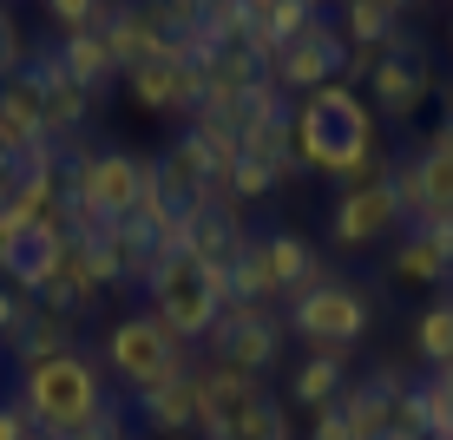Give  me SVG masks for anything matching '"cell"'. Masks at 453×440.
I'll list each match as a JSON object with an SVG mask.
<instances>
[{
  "label": "cell",
  "mask_w": 453,
  "mask_h": 440,
  "mask_svg": "<svg viewBox=\"0 0 453 440\" xmlns=\"http://www.w3.org/2000/svg\"><path fill=\"white\" fill-rule=\"evenodd\" d=\"M414 171H420V184H427L434 211H447V204H453V151H447L434 132H427V145L414 151Z\"/></svg>",
  "instance_id": "obj_28"
},
{
  "label": "cell",
  "mask_w": 453,
  "mask_h": 440,
  "mask_svg": "<svg viewBox=\"0 0 453 440\" xmlns=\"http://www.w3.org/2000/svg\"><path fill=\"white\" fill-rule=\"evenodd\" d=\"M388 184H395V204H401V224H427L434 217V197H427V184H420V171H414V151H401V158H388Z\"/></svg>",
  "instance_id": "obj_27"
},
{
  "label": "cell",
  "mask_w": 453,
  "mask_h": 440,
  "mask_svg": "<svg viewBox=\"0 0 453 440\" xmlns=\"http://www.w3.org/2000/svg\"><path fill=\"white\" fill-rule=\"evenodd\" d=\"M73 440H125V401L112 395V401H105V407H99V414H92V421H86V428H80V434H73Z\"/></svg>",
  "instance_id": "obj_32"
},
{
  "label": "cell",
  "mask_w": 453,
  "mask_h": 440,
  "mask_svg": "<svg viewBox=\"0 0 453 440\" xmlns=\"http://www.w3.org/2000/svg\"><path fill=\"white\" fill-rule=\"evenodd\" d=\"M401 395H408V374H401L395 361H374L362 382L342 388V401H335V407H342V421H349V434H355V440H381L388 428H395Z\"/></svg>",
  "instance_id": "obj_12"
},
{
  "label": "cell",
  "mask_w": 453,
  "mask_h": 440,
  "mask_svg": "<svg viewBox=\"0 0 453 440\" xmlns=\"http://www.w3.org/2000/svg\"><path fill=\"white\" fill-rule=\"evenodd\" d=\"M34 66H40V92H46V138H53V145H80L86 112H92V92L73 86V73L53 59V46L34 53Z\"/></svg>",
  "instance_id": "obj_15"
},
{
  "label": "cell",
  "mask_w": 453,
  "mask_h": 440,
  "mask_svg": "<svg viewBox=\"0 0 453 440\" xmlns=\"http://www.w3.org/2000/svg\"><path fill=\"white\" fill-rule=\"evenodd\" d=\"M20 316H27V296L0 282V342H13V328H20Z\"/></svg>",
  "instance_id": "obj_35"
},
{
  "label": "cell",
  "mask_w": 453,
  "mask_h": 440,
  "mask_svg": "<svg viewBox=\"0 0 453 440\" xmlns=\"http://www.w3.org/2000/svg\"><path fill=\"white\" fill-rule=\"evenodd\" d=\"M335 27H342V40H349L355 53H381V46L401 34V7L395 0H349Z\"/></svg>",
  "instance_id": "obj_22"
},
{
  "label": "cell",
  "mask_w": 453,
  "mask_h": 440,
  "mask_svg": "<svg viewBox=\"0 0 453 440\" xmlns=\"http://www.w3.org/2000/svg\"><path fill=\"white\" fill-rule=\"evenodd\" d=\"M276 184H283V178H276L270 165L237 158V165H230V178H224V204H257V197H270Z\"/></svg>",
  "instance_id": "obj_30"
},
{
  "label": "cell",
  "mask_w": 453,
  "mask_h": 440,
  "mask_svg": "<svg viewBox=\"0 0 453 440\" xmlns=\"http://www.w3.org/2000/svg\"><path fill=\"white\" fill-rule=\"evenodd\" d=\"M388 276H395V282H414V289H427V282L453 276V263H447L427 237H414V230H408V237L395 243V257H388Z\"/></svg>",
  "instance_id": "obj_25"
},
{
  "label": "cell",
  "mask_w": 453,
  "mask_h": 440,
  "mask_svg": "<svg viewBox=\"0 0 453 440\" xmlns=\"http://www.w3.org/2000/svg\"><path fill=\"white\" fill-rule=\"evenodd\" d=\"M434 138H441V145L453 151V92H447V119H441V125H434Z\"/></svg>",
  "instance_id": "obj_37"
},
{
  "label": "cell",
  "mask_w": 453,
  "mask_h": 440,
  "mask_svg": "<svg viewBox=\"0 0 453 440\" xmlns=\"http://www.w3.org/2000/svg\"><path fill=\"white\" fill-rule=\"evenodd\" d=\"M257 250H263V270H270V282H276V296H283V303H289V296H303L309 282L329 276V263L296 237V230H270V237H257Z\"/></svg>",
  "instance_id": "obj_17"
},
{
  "label": "cell",
  "mask_w": 453,
  "mask_h": 440,
  "mask_svg": "<svg viewBox=\"0 0 453 440\" xmlns=\"http://www.w3.org/2000/svg\"><path fill=\"white\" fill-rule=\"evenodd\" d=\"M368 86H374V119H388V125H408L420 105H427V92H434V66H427V40L408 34L401 27L395 40L374 53V73H368Z\"/></svg>",
  "instance_id": "obj_5"
},
{
  "label": "cell",
  "mask_w": 453,
  "mask_h": 440,
  "mask_svg": "<svg viewBox=\"0 0 453 440\" xmlns=\"http://www.w3.org/2000/svg\"><path fill=\"white\" fill-rule=\"evenodd\" d=\"M13 184H20V158H13V151L0 145V191H13Z\"/></svg>",
  "instance_id": "obj_36"
},
{
  "label": "cell",
  "mask_w": 453,
  "mask_h": 440,
  "mask_svg": "<svg viewBox=\"0 0 453 440\" xmlns=\"http://www.w3.org/2000/svg\"><path fill=\"white\" fill-rule=\"evenodd\" d=\"M99 40H105V53H112L119 80L138 73V66H151V59L165 53V27L151 20V7H112L105 27H99Z\"/></svg>",
  "instance_id": "obj_16"
},
{
  "label": "cell",
  "mask_w": 453,
  "mask_h": 440,
  "mask_svg": "<svg viewBox=\"0 0 453 440\" xmlns=\"http://www.w3.org/2000/svg\"><path fill=\"white\" fill-rule=\"evenodd\" d=\"M316 20H329V13H322L316 0H263V13H257V34H270L276 46H296V40H303Z\"/></svg>",
  "instance_id": "obj_26"
},
{
  "label": "cell",
  "mask_w": 453,
  "mask_h": 440,
  "mask_svg": "<svg viewBox=\"0 0 453 440\" xmlns=\"http://www.w3.org/2000/svg\"><path fill=\"white\" fill-rule=\"evenodd\" d=\"M46 138V92H40V66L20 59V66L0 80V145L20 158L27 145Z\"/></svg>",
  "instance_id": "obj_13"
},
{
  "label": "cell",
  "mask_w": 453,
  "mask_h": 440,
  "mask_svg": "<svg viewBox=\"0 0 453 440\" xmlns=\"http://www.w3.org/2000/svg\"><path fill=\"white\" fill-rule=\"evenodd\" d=\"M53 59L73 73V86H86V92H105V86L119 80V66H112V53H105V40H99V34L53 40Z\"/></svg>",
  "instance_id": "obj_23"
},
{
  "label": "cell",
  "mask_w": 453,
  "mask_h": 440,
  "mask_svg": "<svg viewBox=\"0 0 453 440\" xmlns=\"http://www.w3.org/2000/svg\"><path fill=\"white\" fill-rule=\"evenodd\" d=\"M132 414L145 421L158 440H184L197 434V374H178V382L151 388V395H132Z\"/></svg>",
  "instance_id": "obj_18"
},
{
  "label": "cell",
  "mask_w": 453,
  "mask_h": 440,
  "mask_svg": "<svg viewBox=\"0 0 453 440\" xmlns=\"http://www.w3.org/2000/svg\"><path fill=\"white\" fill-rule=\"evenodd\" d=\"M73 322L80 316H59V309H46V303H27V316H20V328H13V342H7L13 361H20V368H40V361L80 349V342H73Z\"/></svg>",
  "instance_id": "obj_19"
},
{
  "label": "cell",
  "mask_w": 453,
  "mask_h": 440,
  "mask_svg": "<svg viewBox=\"0 0 453 440\" xmlns=\"http://www.w3.org/2000/svg\"><path fill=\"white\" fill-rule=\"evenodd\" d=\"M217 316H224V296H217L191 263H184V270L151 296V322H158L171 342H184V349H191V342H211Z\"/></svg>",
  "instance_id": "obj_10"
},
{
  "label": "cell",
  "mask_w": 453,
  "mask_h": 440,
  "mask_svg": "<svg viewBox=\"0 0 453 440\" xmlns=\"http://www.w3.org/2000/svg\"><path fill=\"white\" fill-rule=\"evenodd\" d=\"M230 440H289V407L276 401V395L257 401V407L237 421V428H230Z\"/></svg>",
  "instance_id": "obj_31"
},
{
  "label": "cell",
  "mask_w": 453,
  "mask_h": 440,
  "mask_svg": "<svg viewBox=\"0 0 453 440\" xmlns=\"http://www.w3.org/2000/svg\"><path fill=\"white\" fill-rule=\"evenodd\" d=\"M250 250V230L237 224V204H224L217 197L211 211H204V224H197V237H191V270L211 282V289H224V276H230V263H237Z\"/></svg>",
  "instance_id": "obj_14"
},
{
  "label": "cell",
  "mask_w": 453,
  "mask_h": 440,
  "mask_svg": "<svg viewBox=\"0 0 453 440\" xmlns=\"http://www.w3.org/2000/svg\"><path fill=\"white\" fill-rule=\"evenodd\" d=\"M276 355H283V316H276L270 303L257 309H224L211 328V361H224V368H243V374H270Z\"/></svg>",
  "instance_id": "obj_7"
},
{
  "label": "cell",
  "mask_w": 453,
  "mask_h": 440,
  "mask_svg": "<svg viewBox=\"0 0 453 440\" xmlns=\"http://www.w3.org/2000/svg\"><path fill=\"white\" fill-rule=\"evenodd\" d=\"M368 322H374V309H368V296L355 289L349 276L309 282L303 296H289V316H283L289 336L309 342V355H349V349H362Z\"/></svg>",
  "instance_id": "obj_3"
},
{
  "label": "cell",
  "mask_w": 453,
  "mask_h": 440,
  "mask_svg": "<svg viewBox=\"0 0 453 440\" xmlns=\"http://www.w3.org/2000/svg\"><path fill=\"white\" fill-rule=\"evenodd\" d=\"M395 224H401V204H395L388 171H381V178H368V184L335 191V204H329V243L335 250H368V243H381Z\"/></svg>",
  "instance_id": "obj_8"
},
{
  "label": "cell",
  "mask_w": 453,
  "mask_h": 440,
  "mask_svg": "<svg viewBox=\"0 0 453 440\" xmlns=\"http://www.w3.org/2000/svg\"><path fill=\"white\" fill-rule=\"evenodd\" d=\"M13 66H20V27H13V13L0 7V80H7Z\"/></svg>",
  "instance_id": "obj_34"
},
{
  "label": "cell",
  "mask_w": 453,
  "mask_h": 440,
  "mask_svg": "<svg viewBox=\"0 0 453 440\" xmlns=\"http://www.w3.org/2000/svg\"><path fill=\"white\" fill-rule=\"evenodd\" d=\"M342 73H349V40H342L335 20H316L296 46H283V59H276V86H283V92H303V99L342 86Z\"/></svg>",
  "instance_id": "obj_9"
},
{
  "label": "cell",
  "mask_w": 453,
  "mask_h": 440,
  "mask_svg": "<svg viewBox=\"0 0 453 440\" xmlns=\"http://www.w3.org/2000/svg\"><path fill=\"white\" fill-rule=\"evenodd\" d=\"M0 440H40V434H34V421H27V407H20V395L0 401Z\"/></svg>",
  "instance_id": "obj_33"
},
{
  "label": "cell",
  "mask_w": 453,
  "mask_h": 440,
  "mask_svg": "<svg viewBox=\"0 0 453 440\" xmlns=\"http://www.w3.org/2000/svg\"><path fill=\"white\" fill-rule=\"evenodd\" d=\"M414 349L427 361V374L453 368V296H434V303L414 316Z\"/></svg>",
  "instance_id": "obj_24"
},
{
  "label": "cell",
  "mask_w": 453,
  "mask_h": 440,
  "mask_svg": "<svg viewBox=\"0 0 453 440\" xmlns=\"http://www.w3.org/2000/svg\"><path fill=\"white\" fill-rule=\"evenodd\" d=\"M342 388H349V355H309L303 368L289 374V401L309 407V414H322V407L342 401Z\"/></svg>",
  "instance_id": "obj_20"
},
{
  "label": "cell",
  "mask_w": 453,
  "mask_h": 440,
  "mask_svg": "<svg viewBox=\"0 0 453 440\" xmlns=\"http://www.w3.org/2000/svg\"><path fill=\"white\" fill-rule=\"evenodd\" d=\"M99 349H105V368H112L132 395H151V388L191 374V349H184V342H171L165 328L151 322V309H145V316L105 322V342H99Z\"/></svg>",
  "instance_id": "obj_4"
},
{
  "label": "cell",
  "mask_w": 453,
  "mask_h": 440,
  "mask_svg": "<svg viewBox=\"0 0 453 440\" xmlns=\"http://www.w3.org/2000/svg\"><path fill=\"white\" fill-rule=\"evenodd\" d=\"M296 158L322 178H342V191L381 178L388 165H374V112L362 105V92L329 86L296 105Z\"/></svg>",
  "instance_id": "obj_1"
},
{
  "label": "cell",
  "mask_w": 453,
  "mask_h": 440,
  "mask_svg": "<svg viewBox=\"0 0 453 440\" xmlns=\"http://www.w3.org/2000/svg\"><path fill=\"white\" fill-rule=\"evenodd\" d=\"M105 13H112V7H99V0H46V20H53V34H59V40L99 34Z\"/></svg>",
  "instance_id": "obj_29"
},
{
  "label": "cell",
  "mask_w": 453,
  "mask_h": 440,
  "mask_svg": "<svg viewBox=\"0 0 453 440\" xmlns=\"http://www.w3.org/2000/svg\"><path fill=\"white\" fill-rule=\"evenodd\" d=\"M105 401H112L105 368L86 349H66V355L40 361V368H20V407L40 440H73Z\"/></svg>",
  "instance_id": "obj_2"
},
{
  "label": "cell",
  "mask_w": 453,
  "mask_h": 440,
  "mask_svg": "<svg viewBox=\"0 0 453 440\" xmlns=\"http://www.w3.org/2000/svg\"><path fill=\"white\" fill-rule=\"evenodd\" d=\"M66 243H73L66 217H59V204H53V217H40V224L0 237V282L20 289L27 303H40V296L59 282V270H66Z\"/></svg>",
  "instance_id": "obj_6"
},
{
  "label": "cell",
  "mask_w": 453,
  "mask_h": 440,
  "mask_svg": "<svg viewBox=\"0 0 453 440\" xmlns=\"http://www.w3.org/2000/svg\"><path fill=\"white\" fill-rule=\"evenodd\" d=\"M230 125H237V138L243 132H283V125H296V105H289V92L276 86V80H257V86L237 92Z\"/></svg>",
  "instance_id": "obj_21"
},
{
  "label": "cell",
  "mask_w": 453,
  "mask_h": 440,
  "mask_svg": "<svg viewBox=\"0 0 453 440\" xmlns=\"http://www.w3.org/2000/svg\"><path fill=\"white\" fill-rule=\"evenodd\" d=\"M191 374H197V434L204 440H230V428H237L250 407L270 401V388H263L257 374L224 368V361H204V368H191Z\"/></svg>",
  "instance_id": "obj_11"
}]
</instances>
